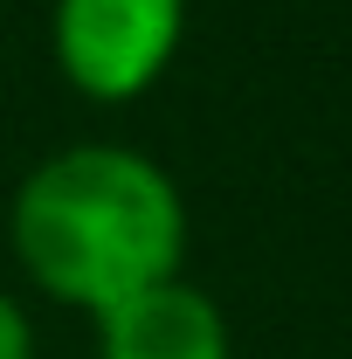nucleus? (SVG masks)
<instances>
[{"label":"nucleus","mask_w":352,"mask_h":359,"mask_svg":"<svg viewBox=\"0 0 352 359\" xmlns=\"http://www.w3.org/2000/svg\"><path fill=\"white\" fill-rule=\"evenodd\" d=\"M187 235L194 222L180 180L118 138L35 159L7 201V249L28 283L90 318L187 276Z\"/></svg>","instance_id":"nucleus-1"},{"label":"nucleus","mask_w":352,"mask_h":359,"mask_svg":"<svg viewBox=\"0 0 352 359\" xmlns=\"http://www.w3.org/2000/svg\"><path fill=\"white\" fill-rule=\"evenodd\" d=\"M0 359H35V318L14 290H0Z\"/></svg>","instance_id":"nucleus-4"},{"label":"nucleus","mask_w":352,"mask_h":359,"mask_svg":"<svg viewBox=\"0 0 352 359\" xmlns=\"http://www.w3.org/2000/svg\"><path fill=\"white\" fill-rule=\"evenodd\" d=\"M187 42V0H55L48 55L90 104H132L173 69Z\"/></svg>","instance_id":"nucleus-2"},{"label":"nucleus","mask_w":352,"mask_h":359,"mask_svg":"<svg viewBox=\"0 0 352 359\" xmlns=\"http://www.w3.org/2000/svg\"><path fill=\"white\" fill-rule=\"evenodd\" d=\"M97 359H235V332L194 276H173L97 318Z\"/></svg>","instance_id":"nucleus-3"}]
</instances>
